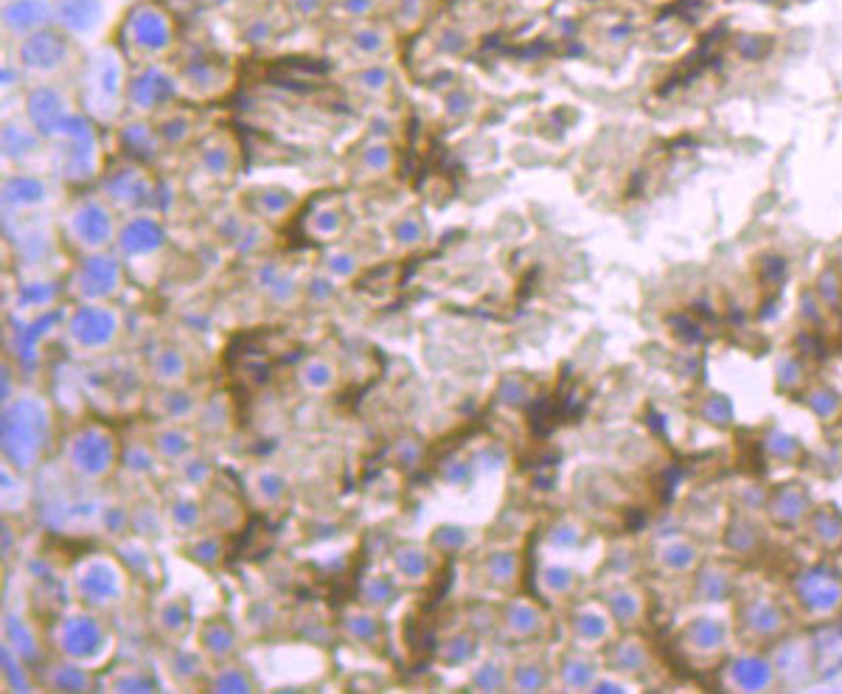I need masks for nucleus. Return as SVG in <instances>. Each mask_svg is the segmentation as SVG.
<instances>
[{
    "label": "nucleus",
    "instance_id": "1",
    "mask_svg": "<svg viewBox=\"0 0 842 694\" xmlns=\"http://www.w3.org/2000/svg\"><path fill=\"white\" fill-rule=\"evenodd\" d=\"M51 438V408L45 399L26 394L6 402L4 411V453L17 469H34L40 464Z\"/></svg>",
    "mask_w": 842,
    "mask_h": 694
},
{
    "label": "nucleus",
    "instance_id": "2",
    "mask_svg": "<svg viewBox=\"0 0 842 694\" xmlns=\"http://www.w3.org/2000/svg\"><path fill=\"white\" fill-rule=\"evenodd\" d=\"M54 149V172L65 183H88L98 172V141L88 115L67 113L62 122L45 135Z\"/></svg>",
    "mask_w": 842,
    "mask_h": 694
},
{
    "label": "nucleus",
    "instance_id": "3",
    "mask_svg": "<svg viewBox=\"0 0 842 694\" xmlns=\"http://www.w3.org/2000/svg\"><path fill=\"white\" fill-rule=\"evenodd\" d=\"M84 107L96 118H113L124 105V59L115 48H98L88 57L82 74Z\"/></svg>",
    "mask_w": 842,
    "mask_h": 694
},
{
    "label": "nucleus",
    "instance_id": "4",
    "mask_svg": "<svg viewBox=\"0 0 842 694\" xmlns=\"http://www.w3.org/2000/svg\"><path fill=\"white\" fill-rule=\"evenodd\" d=\"M124 48L138 59H158L175 45V23L154 4H135L122 28Z\"/></svg>",
    "mask_w": 842,
    "mask_h": 694
},
{
    "label": "nucleus",
    "instance_id": "5",
    "mask_svg": "<svg viewBox=\"0 0 842 694\" xmlns=\"http://www.w3.org/2000/svg\"><path fill=\"white\" fill-rule=\"evenodd\" d=\"M118 329H122L118 312L107 307L105 301H82V307H76L65 324L67 341L84 354L110 349L118 337Z\"/></svg>",
    "mask_w": 842,
    "mask_h": 694
},
{
    "label": "nucleus",
    "instance_id": "6",
    "mask_svg": "<svg viewBox=\"0 0 842 694\" xmlns=\"http://www.w3.org/2000/svg\"><path fill=\"white\" fill-rule=\"evenodd\" d=\"M115 438L107 428H82L79 433L71 436V442L65 447V459L79 478H105L115 464Z\"/></svg>",
    "mask_w": 842,
    "mask_h": 694
},
{
    "label": "nucleus",
    "instance_id": "7",
    "mask_svg": "<svg viewBox=\"0 0 842 694\" xmlns=\"http://www.w3.org/2000/svg\"><path fill=\"white\" fill-rule=\"evenodd\" d=\"M65 233L71 236V242L76 248H82V253H98L107 245H113L118 228H115V214L110 209V202L105 200L79 202L65 219Z\"/></svg>",
    "mask_w": 842,
    "mask_h": 694
},
{
    "label": "nucleus",
    "instance_id": "8",
    "mask_svg": "<svg viewBox=\"0 0 842 694\" xmlns=\"http://www.w3.org/2000/svg\"><path fill=\"white\" fill-rule=\"evenodd\" d=\"M57 647L67 661L90 664V661H98L101 652L107 650V630L105 624L88 611L67 613L57 624Z\"/></svg>",
    "mask_w": 842,
    "mask_h": 694
},
{
    "label": "nucleus",
    "instance_id": "9",
    "mask_svg": "<svg viewBox=\"0 0 842 694\" xmlns=\"http://www.w3.org/2000/svg\"><path fill=\"white\" fill-rule=\"evenodd\" d=\"M67 59H71V37L57 26L28 34V37L20 40V48H17V62H20L26 74L34 76L57 74L67 65Z\"/></svg>",
    "mask_w": 842,
    "mask_h": 694
},
{
    "label": "nucleus",
    "instance_id": "10",
    "mask_svg": "<svg viewBox=\"0 0 842 694\" xmlns=\"http://www.w3.org/2000/svg\"><path fill=\"white\" fill-rule=\"evenodd\" d=\"M76 594L88 607H110L124 596V571L122 563L107 556H93L76 571Z\"/></svg>",
    "mask_w": 842,
    "mask_h": 694
},
{
    "label": "nucleus",
    "instance_id": "11",
    "mask_svg": "<svg viewBox=\"0 0 842 694\" xmlns=\"http://www.w3.org/2000/svg\"><path fill=\"white\" fill-rule=\"evenodd\" d=\"M124 279L122 262L113 253L98 250V253H84L74 273V293L82 301H107L110 296L118 293Z\"/></svg>",
    "mask_w": 842,
    "mask_h": 694
},
{
    "label": "nucleus",
    "instance_id": "12",
    "mask_svg": "<svg viewBox=\"0 0 842 694\" xmlns=\"http://www.w3.org/2000/svg\"><path fill=\"white\" fill-rule=\"evenodd\" d=\"M101 192H105L110 206H122V209H146L154 200V183L152 177L144 172L138 163H122L110 169L101 180Z\"/></svg>",
    "mask_w": 842,
    "mask_h": 694
},
{
    "label": "nucleus",
    "instance_id": "13",
    "mask_svg": "<svg viewBox=\"0 0 842 694\" xmlns=\"http://www.w3.org/2000/svg\"><path fill=\"white\" fill-rule=\"evenodd\" d=\"M166 245V231L154 217L149 214H135L127 223L118 228L115 248L124 259H146L161 253Z\"/></svg>",
    "mask_w": 842,
    "mask_h": 694
},
{
    "label": "nucleus",
    "instance_id": "14",
    "mask_svg": "<svg viewBox=\"0 0 842 694\" xmlns=\"http://www.w3.org/2000/svg\"><path fill=\"white\" fill-rule=\"evenodd\" d=\"M177 91V82L171 79L163 67H144L141 74H135L127 84V105L135 113H152L169 105L171 96Z\"/></svg>",
    "mask_w": 842,
    "mask_h": 694
},
{
    "label": "nucleus",
    "instance_id": "15",
    "mask_svg": "<svg viewBox=\"0 0 842 694\" xmlns=\"http://www.w3.org/2000/svg\"><path fill=\"white\" fill-rule=\"evenodd\" d=\"M105 20L101 0H54V26L67 37H90Z\"/></svg>",
    "mask_w": 842,
    "mask_h": 694
},
{
    "label": "nucleus",
    "instance_id": "16",
    "mask_svg": "<svg viewBox=\"0 0 842 694\" xmlns=\"http://www.w3.org/2000/svg\"><path fill=\"white\" fill-rule=\"evenodd\" d=\"M4 26L20 40L28 34L51 28L54 26V4H48V0H6Z\"/></svg>",
    "mask_w": 842,
    "mask_h": 694
},
{
    "label": "nucleus",
    "instance_id": "17",
    "mask_svg": "<svg viewBox=\"0 0 842 694\" xmlns=\"http://www.w3.org/2000/svg\"><path fill=\"white\" fill-rule=\"evenodd\" d=\"M26 113H28L31 127L40 130L43 138H45V135L54 130L67 113H74V107H71V101H67V96L62 91L51 88V84H40V88H34L28 93Z\"/></svg>",
    "mask_w": 842,
    "mask_h": 694
},
{
    "label": "nucleus",
    "instance_id": "18",
    "mask_svg": "<svg viewBox=\"0 0 842 694\" xmlns=\"http://www.w3.org/2000/svg\"><path fill=\"white\" fill-rule=\"evenodd\" d=\"M59 318H62V312H40V315H34L31 320H23V324L17 320L14 332H12L14 358L20 360L23 366L37 363V349L43 343V337L59 327Z\"/></svg>",
    "mask_w": 842,
    "mask_h": 694
},
{
    "label": "nucleus",
    "instance_id": "19",
    "mask_svg": "<svg viewBox=\"0 0 842 694\" xmlns=\"http://www.w3.org/2000/svg\"><path fill=\"white\" fill-rule=\"evenodd\" d=\"M51 200L48 183L34 177V175H12L4 183V209L6 214H17V211H34L43 209Z\"/></svg>",
    "mask_w": 842,
    "mask_h": 694
},
{
    "label": "nucleus",
    "instance_id": "20",
    "mask_svg": "<svg viewBox=\"0 0 842 694\" xmlns=\"http://www.w3.org/2000/svg\"><path fill=\"white\" fill-rule=\"evenodd\" d=\"M43 149V132L26 127V124H6L4 127V155L26 163L31 158H37Z\"/></svg>",
    "mask_w": 842,
    "mask_h": 694
},
{
    "label": "nucleus",
    "instance_id": "21",
    "mask_svg": "<svg viewBox=\"0 0 842 694\" xmlns=\"http://www.w3.org/2000/svg\"><path fill=\"white\" fill-rule=\"evenodd\" d=\"M4 624H6V644L20 655L23 661H37L43 652L37 644V635H34V630L28 627V621L17 613H6Z\"/></svg>",
    "mask_w": 842,
    "mask_h": 694
},
{
    "label": "nucleus",
    "instance_id": "22",
    "mask_svg": "<svg viewBox=\"0 0 842 694\" xmlns=\"http://www.w3.org/2000/svg\"><path fill=\"white\" fill-rule=\"evenodd\" d=\"M250 202H253V211L259 214L262 219H281L292 211V194L281 185H264V189H256L250 194Z\"/></svg>",
    "mask_w": 842,
    "mask_h": 694
},
{
    "label": "nucleus",
    "instance_id": "23",
    "mask_svg": "<svg viewBox=\"0 0 842 694\" xmlns=\"http://www.w3.org/2000/svg\"><path fill=\"white\" fill-rule=\"evenodd\" d=\"M152 375L154 380H161L166 385H177L185 380L188 375V360L185 354L175 346H163L158 354L152 358Z\"/></svg>",
    "mask_w": 842,
    "mask_h": 694
},
{
    "label": "nucleus",
    "instance_id": "24",
    "mask_svg": "<svg viewBox=\"0 0 842 694\" xmlns=\"http://www.w3.org/2000/svg\"><path fill=\"white\" fill-rule=\"evenodd\" d=\"M200 644L211 658H228L236 650V633L228 621L214 619L200 630Z\"/></svg>",
    "mask_w": 842,
    "mask_h": 694
},
{
    "label": "nucleus",
    "instance_id": "25",
    "mask_svg": "<svg viewBox=\"0 0 842 694\" xmlns=\"http://www.w3.org/2000/svg\"><path fill=\"white\" fill-rule=\"evenodd\" d=\"M393 565L397 573L407 582H421L429 571V556L421 546H399L393 551Z\"/></svg>",
    "mask_w": 842,
    "mask_h": 694
},
{
    "label": "nucleus",
    "instance_id": "26",
    "mask_svg": "<svg viewBox=\"0 0 842 694\" xmlns=\"http://www.w3.org/2000/svg\"><path fill=\"white\" fill-rule=\"evenodd\" d=\"M122 144L127 146V152H130V155H135V158H152L154 152H158L161 135L154 132L152 127H146L144 122H132L122 132Z\"/></svg>",
    "mask_w": 842,
    "mask_h": 694
},
{
    "label": "nucleus",
    "instance_id": "27",
    "mask_svg": "<svg viewBox=\"0 0 842 694\" xmlns=\"http://www.w3.org/2000/svg\"><path fill=\"white\" fill-rule=\"evenodd\" d=\"M192 450H194L192 436L180 428H166L154 436V453L166 461H185L188 455H192Z\"/></svg>",
    "mask_w": 842,
    "mask_h": 694
},
{
    "label": "nucleus",
    "instance_id": "28",
    "mask_svg": "<svg viewBox=\"0 0 842 694\" xmlns=\"http://www.w3.org/2000/svg\"><path fill=\"white\" fill-rule=\"evenodd\" d=\"M259 281H262V287L267 290V296L272 298V301H292L295 298V293H298V281L292 279L287 270H281V267H276V264H264L262 270H259Z\"/></svg>",
    "mask_w": 842,
    "mask_h": 694
},
{
    "label": "nucleus",
    "instance_id": "29",
    "mask_svg": "<svg viewBox=\"0 0 842 694\" xmlns=\"http://www.w3.org/2000/svg\"><path fill=\"white\" fill-rule=\"evenodd\" d=\"M388 40H390V34L382 26H374V23H363L359 28L351 31V48L359 57H380L388 48Z\"/></svg>",
    "mask_w": 842,
    "mask_h": 694
},
{
    "label": "nucleus",
    "instance_id": "30",
    "mask_svg": "<svg viewBox=\"0 0 842 694\" xmlns=\"http://www.w3.org/2000/svg\"><path fill=\"white\" fill-rule=\"evenodd\" d=\"M194 411H197V399H194V394H188L185 388L169 385L163 391V397H161V414L163 416L183 422L188 416H194Z\"/></svg>",
    "mask_w": 842,
    "mask_h": 694
},
{
    "label": "nucleus",
    "instance_id": "31",
    "mask_svg": "<svg viewBox=\"0 0 842 694\" xmlns=\"http://www.w3.org/2000/svg\"><path fill=\"white\" fill-rule=\"evenodd\" d=\"M301 385L309 388V391H329L337 380V371L329 360L323 358H312L301 366Z\"/></svg>",
    "mask_w": 842,
    "mask_h": 694
},
{
    "label": "nucleus",
    "instance_id": "32",
    "mask_svg": "<svg viewBox=\"0 0 842 694\" xmlns=\"http://www.w3.org/2000/svg\"><path fill=\"white\" fill-rule=\"evenodd\" d=\"M200 520H202V506H200L197 498L177 495L175 501L169 503V523L177 532H192Z\"/></svg>",
    "mask_w": 842,
    "mask_h": 694
},
{
    "label": "nucleus",
    "instance_id": "33",
    "mask_svg": "<svg viewBox=\"0 0 842 694\" xmlns=\"http://www.w3.org/2000/svg\"><path fill=\"white\" fill-rule=\"evenodd\" d=\"M51 686L59 689V691H88L90 678L76 661H65V664L51 669Z\"/></svg>",
    "mask_w": 842,
    "mask_h": 694
},
{
    "label": "nucleus",
    "instance_id": "34",
    "mask_svg": "<svg viewBox=\"0 0 842 694\" xmlns=\"http://www.w3.org/2000/svg\"><path fill=\"white\" fill-rule=\"evenodd\" d=\"M309 231H312L318 240H332L342 231V211L337 206H320L309 214Z\"/></svg>",
    "mask_w": 842,
    "mask_h": 694
},
{
    "label": "nucleus",
    "instance_id": "35",
    "mask_svg": "<svg viewBox=\"0 0 842 694\" xmlns=\"http://www.w3.org/2000/svg\"><path fill=\"white\" fill-rule=\"evenodd\" d=\"M54 296H57V287L51 281H28V284L20 287L17 301H20V307L31 310V312H40V310L51 307Z\"/></svg>",
    "mask_w": 842,
    "mask_h": 694
},
{
    "label": "nucleus",
    "instance_id": "36",
    "mask_svg": "<svg viewBox=\"0 0 842 694\" xmlns=\"http://www.w3.org/2000/svg\"><path fill=\"white\" fill-rule=\"evenodd\" d=\"M211 689L214 691H225V694H245V691H253V683L248 681V672L239 669V666H225L214 674L211 681Z\"/></svg>",
    "mask_w": 842,
    "mask_h": 694
},
{
    "label": "nucleus",
    "instance_id": "37",
    "mask_svg": "<svg viewBox=\"0 0 842 694\" xmlns=\"http://www.w3.org/2000/svg\"><path fill=\"white\" fill-rule=\"evenodd\" d=\"M17 250H20V256H26V259H43V256H48V250H51V233H48V228H28L20 240H17Z\"/></svg>",
    "mask_w": 842,
    "mask_h": 694
},
{
    "label": "nucleus",
    "instance_id": "38",
    "mask_svg": "<svg viewBox=\"0 0 842 694\" xmlns=\"http://www.w3.org/2000/svg\"><path fill=\"white\" fill-rule=\"evenodd\" d=\"M216 76H219V71H216V65L214 62H192L185 67V82H188V88H194L197 93H211L214 91V84H216Z\"/></svg>",
    "mask_w": 842,
    "mask_h": 694
},
{
    "label": "nucleus",
    "instance_id": "39",
    "mask_svg": "<svg viewBox=\"0 0 842 694\" xmlns=\"http://www.w3.org/2000/svg\"><path fill=\"white\" fill-rule=\"evenodd\" d=\"M4 674H6L12 691H31L28 672L23 669V658L17 655L9 644H4Z\"/></svg>",
    "mask_w": 842,
    "mask_h": 694
},
{
    "label": "nucleus",
    "instance_id": "40",
    "mask_svg": "<svg viewBox=\"0 0 842 694\" xmlns=\"http://www.w3.org/2000/svg\"><path fill=\"white\" fill-rule=\"evenodd\" d=\"M475 650H477V641L472 633H455L441 647V658L446 664H460V661H467L469 655H475Z\"/></svg>",
    "mask_w": 842,
    "mask_h": 694
},
{
    "label": "nucleus",
    "instance_id": "41",
    "mask_svg": "<svg viewBox=\"0 0 842 694\" xmlns=\"http://www.w3.org/2000/svg\"><path fill=\"white\" fill-rule=\"evenodd\" d=\"M346 630L357 641H363V644H376V641H380V621L371 613H351L346 619Z\"/></svg>",
    "mask_w": 842,
    "mask_h": 694
},
{
    "label": "nucleus",
    "instance_id": "42",
    "mask_svg": "<svg viewBox=\"0 0 842 694\" xmlns=\"http://www.w3.org/2000/svg\"><path fill=\"white\" fill-rule=\"evenodd\" d=\"M256 493H259L264 501H279L284 493H287V478L281 476V472H276V469H264V472H259L256 476Z\"/></svg>",
    "mask_w": 842,
    "mask_h": 694
},
{
    "label": "nucleus",
    "instance_id": "43",
    "mask_svg": "<svg viewBox=\"0 0 842 694\" xmlns=\"http://www.w3.org/2000/svg\"><path fill=\"white\" fill-rule=\"evenodd\" d=\"M472 683H475L477 691H497V689L506 686V672L497 661H486L484 666L475 672Z\"/></svg>",
    "mask_w": 842,
    "mask_h": 694
},
{
    "label": "nucleus",
    "instance_id": "44",
    "mask_svg": "<svg viewBox=\"0 0 842 694\" xmlns=\"http://www.w3.org/2000/svg\"><path fill=\"white\" fill-rule=\"evenodd\" d=\"M202 163H205V169L214 175V177H222V175H228L231 172V166H233V161H231V149L225 146V144H211L209 149L202 152Z\"/></svg>",
    "mask_w": 842,
    "mask_h": 694
},
{
    "label": "nucleus",
    "instance_id": "45",
    "mask_svg": "<svg viewBox=\"0 0 842 694\" xmlns=\"http://www.w3.org/2000/svg\"><path fill=\"white\" fill-rule=\"evenodd\" d=\"M118 556H122V565H124V568L138 571V573H149L152 556H149L146 546H141V543H127V546L118 548Z\"/></svg>",
    "mask_w": 842,
    "mask_h": 694
},
{
    "label": "nucleus",
    "instance_id": "46",
    "mask_svg": "<svg viewBox=\"0 0 842 694\" xmlns=\"http://www.w3.org/2000/svg\"><path fill=\"white\" fill-rule=\"evenodd\" d=\"M188 556H192L197 565H216L222 560V543L216 537L197 540L194 546H188Z\"/></svg>",
    "mask_w": 842,
    "mask_h": 694
},
{
    "label": "nucleus",
    "instance_id": "47",
    "mask_svg": "<svg viewBox=\"0 0 842 694\" xmlns=\"http://www.w3.org/2000/svg\"><path fill=\"white\" fill-rule=\"evenodd\" d=\"M433 543L441 548V551H460L467 546V532L460 526H452V523H444L433 532Z\"/></svg>",
    "mask_w": 842,
    "mask_h": 694
},
{
    "label": "nucleus",
    "instance_id": "48",
    "mask_svg": "<svg viewBox=\"0 0 842 694\" xmlns=\"http://www.w3.org/2000/svg\"><path fill=\"white\" fill-rule=\"evenodd\" d=\"M188 624V611L180 602H169L161 607V627L166 633H183Z\"/></svg>",
    "mask_w": 842,
    "mask_h": 694
},
{
    "label": "nucleus",
    "instance_id": "49",
    "mask_svg": "<svg viewBox=\"0 0 842 694\" xmlns=\"http://www.w3.org/2000/svg\"><path fill=\"white\" fill-rule=\"evenodd\" d=\"M486 577L494 582V585H503L506 580H511L514 573V556L511 554H492L486 560Z\"/></svg>",
    "mask_w": 842,
    "mask_h": 694
},
{
    "label": "nucleus",
    "instance_id": "50",
    "mask_svg": "<svg viewBox=\"0 0 842 694\" xmlns=\"http://www.w3.org/2000/svg\"><path fill=\"white\" fill-rule=\"evenodd\" d=\"M113 689L115 691H158V683L144 672H124V674H118Z\"/></svg>",
    "mask_w": 842,
    "mask_h": 694
},
{
    "label": "nucleus",
    "instance_id": "51",
    "mask_svg": "<svg viewBox=\"0 0 842 694\" xmlns=\"http://www.w3.org/2000/svg\"><path fill=\"white\" fill-rule=\"evenodd\" d=\"M393 236H397V242H402V245H416V242H421L424 228L416 217H405L393 225Z\"/></svg>",
    "mask_w": 842,
    "mask_h": 694
},
{
    "label": "nucleus",
    "instance_id": "52",
    "mask_svg": "<svg viewBox=\"0 0 842 694\" xmlns=\"http://www.w3.org/2000/svg\"><path fill=\"white\" fill-rule=\"evenodd\" d=\"M183 472H185V481H192V484H205L214 476L211 464L205 461L202 455H194V453L183 461Z\"/></svg>",
    "mask_w": 842,
    "mask_h": 694
},
{
    "label": "nucleus",
    "instance_id": "53",
    "mask_svg": "<svg viewBox=\"0 0 842 694\" xmlns=\"http://www.w3.org/2000/svg\"><path fill=\"white\" fill-rule=\"evenodd\" d=\"M171 669H175L177 678L185 681V678H194V674H200L202 661H200L197 652H175V658H171Z\"/></svg>",
    "mask_w": 842,
    "mask_h": 694
},
{
    "label": "nucleus",
    "instance_id": "54",
    "mask_svg": "<svg viewBox=\"0 0 842 694\" xmlns=\"http://www.w3.org/2000/svg\"><path fill=\"white\" fill-rule=\"evenodd\" d=\"M326 270H329L332 276H351L357 270V259L346 250H334L326 256Z\"/></svg>",
    "mask_w": 842,
    "mask_h": 694
},
{
    "label": "nucleus",
    "instance_id": "55",
    "mask_svg": "<svg viewBox=\"0 0 842 694\" xmlns=\"http://www.w3.org/2000/svg\"><path fill=\"white\" fill-rule=\"evenodd\" d=\"M390 161H393L390 146L382 144V141H376V144H371L366 149V166L371 169V172H385V169L390 166Z\"/></svg>",
    "mask_w": 842,
    "mask_h": 694
},
{
    "label": "nucleus",
    "instance_id": "56",
    "mask_svg": "<svg viewBox=\"0 0 842 694\" xmlns=\"http://www.w3.org/2000/svg\"><path fill=\"white\" fill-rule=\"evenodd\" d=\"M130 520L132 517L124 509L110 506V509H105V515H101V529H105L107 534H113V537H118V534H124V529L130 526Z\"/></svg>",
    "mask_w": 842,
    "mask_h": 694
},
{
    "label": "nucleus",
    "instance_id": "57",
    "mask_svg": "<svg viewBox=\"0 0 842 694\" xmlns=\"http://www.w3.org/2000/svg\"><path fill=\"white\" fill-rule=\"evenodd\" d=\"M188 132H192V124H188L183 115H171L169 122L161 127V138L169 141V144H180V141L188 138Z\"/></svg>",
    "mask_w": 842,
    "mask_h": 694
},
{
    "label": "nucleus",
    "instance_id": "58",
    "mask_svg": "<svg viewBox=\"0 0 842 694\" xmlns=\"http://www.w3.org/2000/svg\"><path fill=\"white\" fill-rule=\"evenodd\" d=\"M388 82H390V76H388L385 67H380V65L366 67V71L359 74V84H363V88H366V91H371V93L385 91V88H388Z\"/></svg>",
    "mask_w": 842,
    "mask_h": 694
},
{
    "label": "nucleus",
    "instance_id": "59",
    "mask_svg": "<svg viewBox=\"0 0 842 694\" xmlns=\"http://www.w3.org/2000/svg\"><path fill=\"white\" fill-rule=\"evenodd\" d=\"M390 596H393V585L388 582V580H371L368 585H366V602L371 604V607H380V604H385V602H390Z\"/></svg>",
    "mask_w": 842,
    "mask_h": 694
},
{
    "label": "nucleus",
    "instance_id": "60",
    "mask_svg": "<svg viewBox=\"0 0 842 694\" xmlns=\"http://www.w3.org/2000/svg\"><path fill=\"white\" fill-rule=\"evenodd\" d=\"M506 619H508V627L514 633H528L531 624H534V611H531V607H523V604H511Z\"/></svg>",
    "mask_w": 842,
    "mask_h": 694
},
{
    "label": "nucleus",
    "instance_id": "61",
    "mask_svg": "<svg viewBox=\"0 0 842 694\" xmlns=\"http://www.w3.org/2000/svg\"><path fill=\"white\" fill-rule=\"evenodd\" d=\"M124 464H127V469H132V472H146V469L152 467V450H146V447H130V450L124 453Z\"/></svg>",
    "mask_w": 842,
    "mask_h": 694
},
{
    "label": "nucleus",
    "instance_id": "62",
    "mask_svg": "<svg viewBox=\"0 0 842 694\" xmlns=\"http://www.w3.org/2000/svg\"><path fill=\"white\" fill-rule=\"evenodd\" d=\"M469 476H472V467H469V464H460V461H455V464H450V467L444 469V478L452 481V484L467 481Z\"/></svg>",
    "mask_w": 842,
    "mask_h": 694
},
{
    "label": "nucleus",
    "instance_id": "63",
    "mask_svg": "<svg viewBox=\"0 0 842 694\" xmlns=\"http://www.w3.org/2000/svg\"><path fill=\"white\" fill-rule=\"evenodd\" d=\"M329 293H332V284L326 281V276H315L312 281H309V296L312 298L323 301V298H329Z\"/></svg>",
    "mask_w": 842,
    "mask_h": 694
},
{
    "label": "nucleus",
    "instance_id": "64",
    "mask_svg": "<svg viewBox=\"0 0 842 694\" xmlns=\"http://www.w3.org/2000/svg\"><path fill=\"white\" fill-rule=\"evenodd\" d=\"M202 4H205V6H228L231 0H202Z\"/></svg>",
    "mask_w": 842,
    "mask_h": 694
}]
</instances>
